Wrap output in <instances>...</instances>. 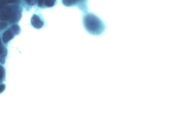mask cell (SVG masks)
<instances>
[{"instance_id":"6da1fadb","label":"cell","mask_w":180,"mask_h":133,"mask_svg":"<svg viewBox=\"0 0 180 133\" xmlns=\"http://www.w3.org/2000/svg\"><path fill=\"white\" fill-rule=\"evenodd\" d=\"M82 22L85 30L93 36H100L105 30L106 26L104 22L93 13L89 12L83 14Z\"/></svg>"},{"instance_id":"7a4b0ae2","label":"cell","mask_w":180,"mask_h":133,"mask_svg":"<svg viewBox=\"0 0 180 133\" xmlns=\"http://www.w3.org/2000/svg\"><path fill=\"white\" fill-rule=\"evenodd\" d=\"M31 23L32 26L37 29H42L46 25V22L43 17L35 14L32 17Z\"/></svg>"},{"instance_id":"3957f363","label":"cell","mask_w":180,"mask_h":133,"mask_svg":"<svg viewBox=\"0 0 180 133\" xmlns=\"http://www.w3.org/2000/svg\"><path fill=\"white\" fill-rule=\"evenodd\" d=\"M11 6H5L0 9V21H10L11 18Z\"/></svg>"},{"instance_id":"277c9868","label":"cell","mask_w":180,"mask_h":133,"mask_svg":"<svg viewBox=\"0 0 180 133\" xmlns=\"http://www.w3.org/2000/svg\"><path fill=\"white\" fill-rule=\"evenodd\" d=\"M15 36L14 32L10 29L4 32L2 35V40L4 43H7Z\"/></svg>"},{"instance_id":"5b68a950","label":"cell","mask_w":180,"mask_h":133,"mask_svg":"<svg viewBox=\"0 0 180 133\" xmlns=\"http://www.w3.org/2000/svg\"><path fill=\"white\" fill-rule=\"evenodd\" d=\"M78 0H62V4L64 6L70 7L75 6Z\"/></svg>"},{"instance_id":"8992f818","label":"cell","mask_w":180,"mask_h":133,"mask_svg":"<svg viewBox=\"0 0 180 133\" xmlns=\"http://www.w3.org/2000/svg\"><path fill=\"white\" fill-rule=\"evenodd\" d=\"M56 2V0H45L44 6L48 8L54 7Z\"/></svg>"},{"instance_id":"52a82bcc","label":"cell","mask_w":180,"mask_h":133,"mask_svg":"<svg viewBox=\"0 0 180 133\" xmlns=\"http://www.w3.org/2000/svg\"><path fill=\"white\" fill-rule=\"evenodd\" d=\"M10 29L15 35L18 34L20 32V28L18 25H15L12 26Z\"/></svg>"},{"instance_id":"ba28073f","label":"cell","mask_w":180,"mask_h":133,"mask_svg":"<svg viewBox=\"0 0 180 133\" xmlns=\"http://www.w3.org/2000/svg\"><path fill=\"white\" fill-rule=\"evenodd\" d=\"M7 4L6 0H0V9L6 6V5Z\"/></svg>"},{"instance_id":"9c48e42d","label":"cell","mask_w":180,"mask_h":133,"mask_svg":"<svg viewBox=\"0 0 180 133\" xmlns=\"http://www.w3.org/2000/svg\"><path fill=\"white\" fill-rule=\"evenodd\" d=\"M45 0H38V6L41 8H44V2Z\"/></svg>"},{"instance_id":"30bf717a","label":"cell","mask_w":180,"mask_h":133,"mask_svg":"<svg viewBox=\"0 0 180 133\" xmlns=\"http://www.w3.org/2000/svg\"><path fill=\"white\" fill-rule=\"evenodd\" d=\"M7 26V24L6 22H0V30L4 29Z\"/></svg>"},{"instance_id":"8fae6325","label":"cell","mask_w":180,"mask_h":133,"mask_svg":"<svg viewBox=\"0 0 180 133\" xmlns=\"http://www.w3.org/2000/svg\"><path fill=\"white\" fill-rule=\"evenodd\" d=\"M27 3L33 6L36 3L37 0H26Z\"/></svg>"},{"instance_id":"7c38bea8","label":"cell","mask_w":180,"mask_h":133,"mask_svg":"<svg viewBox=\"0 0 180 133\" xmlns=\"http://www.w3.org/2000/svg\"><path fill=\"white\" fill-rule=\"evenodd\" d=\"M17 0H6L7 3H13L14 2H15Z\"/></svg>"},{"instance_id":"4fadbf2b","label":"cell","mask_w":180,"mask_h":133,"mask_svg":"<svg viewBox=\"0 0 180 133\" xmlns=\"http://www.w3.org/2000/svg\"><path fill=\"white\" fill-rule=\"evenodd\" d=\"M1 38H0V46H1Z\"/></svg>"}]
</instances>
